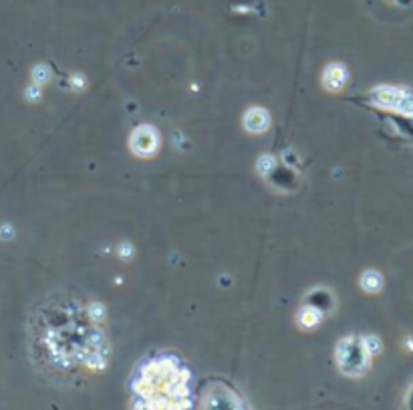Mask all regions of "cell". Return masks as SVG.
Segmentation results:
<instances>
[{"label": "cell", "mask_w": 413, "mask_h": 410, "mask_svg": "<svg viewBox=\"0 0 413 410\" xmlns=\"http://www.w3.org/2000/svg\"><path fill=\"white\" fill-rule=\"evenodd\" d=\"M134 390L143 407L182 409L190 405V372L172 356H160L139 370Z\"/></svg>", "instance_id": "cell-1"}, {"label": "cell", "mask_w": 413, "mask_h": 410, "mask_svg": "<svg viewBox=\"0 0 413 410\" xmlns=\"http://www.w3.org/2000/svg\"><path fill=\"white\" fill-rule=\"evenodd\" d=\"M369 358H371L369 352L365 350L363 341L357 337H347L339 343V350H337L339 368L349 376H361L367 372Z\"/></svg>", "instance_id": "cell-2"}, {"label": "cell", "mask_w": 413, "mask_h": 410, "mask_svg": "<svg viewBox=\"0 0 413 410\" xmlns=\"http://www.w3.org/2000/svg\"><path fill=\"white\" fill-rule=\"evenodd\" d=\"M371 99H373V104L387 108V110L410 113V115L413 113V93L408 89H401V87H389V85L377 87L371 93Z\"/></svg>", "instance_id": "cell-3"}, {"label": "cell", "mask_w": 413, "mask_h": 410, "mask_svg": "<svg viewBox=\"0 0 413 410\" xmlns=\"http://www.w3.org/2000/svg\"><path fill=\"white\" fill-rule=\"evenodd\" d=\"M129 148L136 156L149 158L160 149V134L151 125H139L129 138Z\"/></svg>", "instance_id": "cell-4"}, {"label": "cell", "mask_w": 413, "mask_h": 410, "mask_svg": "<svg viewBox=\"0 0 413 410\" xmlns=\"http://www.w3.org/2000/svg\"><path fill=\"white\" fill-rule=\"evenodd\" d=\"M244 128L248 134H264L271 128V115L262 108H250L244 113Z\"/></svg>", "instance_id": "cell-5"}, {"label": "cell", "mask_w": 413, "mask_h": 410, "mask_svg": "<svg viewBox=\"0 0 413 410\" xmlns=\"http://www.w3.org/2000/svg\"><path fill=\"white\" fill-rule=\"evenodd\" d=\"M349 81V71L347 67L341 63H333L325 69L323 73V85L329 89V91H341Z\"/></svg>", "instance_id": "cell-6"}, {"label": "cell", "mask_w": 413, "mask_h": 410, "mask_svg": "<svg viewBox=\"0 0 413 410\" xmlns=\"http://www.w3.org/2000/svg\"><path fill=\"white\" fill-rule=\"evenodd\" d=\"M361 287H363V291H367V293H377V291H381V287H383V277H381V273H379V271H373V269L365 271V273L361 275Z\"/></svg>", "instance_id": "cell-7"}, {"label": "cell", "mask_w": 413, "mask_h": 410, "mask_svg": "<svg viewBox=\"0 0 413 410\" xmlns=\"http://www.w3.org/2000/svg\"><path fill=\"white\" fill-rule=\"evenodd\" d=\"M321 319H323V311L316 307H305L299 313V324L305 328H314L316 324H321Z\"/></svg>", "instance_id": "cell-8"}, {"label": "cell", "mask_w": 413, "mask_h": 410, "mask_svg": "<svg viewBox=\"0 0 413 410\" xmlns=\"http://www.w3.org/2000/svg\"><path fill=\"white\" fill-rule=\"evenodd\" d=\"M275 168H276V160L271 156V154L260 156L258 162H256V170H258L262 176H268L271 172H275Z\"/></svg>", "instance_id": "cell-9"}, {"label": "cell", "mask_w": 413, "mask_h": 410, "mask_svg": "<svg viewBox=\"0 0 413 410\" xmlns=\"http://www.w3.org/2000/svg\"><path fill=\"white\" fill-rule=\"evenodd\" d=\"M33 79H35L36 85H45L51 81V69L47 65H36L33 69Z\"/></svg>", "instance_id": "cell-10"}, {"label": "cell", "mask_w": 413, "mask_h": 410, "mask_svg": "<svg viewBox=\"0 0 413 410\" xmlns=\"http://www.w3.org/2000/svg\"><path fill=\"white\" fill-rule=\"evenodd\" d=\"M363 341V346H365V350L369 352V356H375L381 352V339L377 336H367L361 339Z\"/></svg>", "instance_id": "cell-11"}, {"label": "cell", "mask_w": 413, "mask_h": 410, "mask_svg": "<svg viewBox=\"0 0 413 410\" xmlns=\"http://www.w3.org/2000/svg\"><path fill=\"white\" fill-rule=\"evenodd\" d=\"M25 95H27V99H29V101H38V99H40V95H42L40 85H36V83L29 85V87H27V91H25Z\"/></svg>", "instance_id": "cell-12"}, {"label": "cell", "mask_w": 413, "mask_h": 410, "mask_svg": "<svg viewBox=\"0 0 413 410\" xmlns=\"http://www.w3.org/2000/svg\"><path fill=\"white\" fill-rule=\"evenodd\" d=\"M12 237H14V228L10 224H2L0 226V239L2 241H10Z\"/></svg>", "instance_id": "cell-13"}, {"label": "cell", "mask_w": 413, "mask_h": 410, "mask_svg": "<svg viewBox=\"0 0 413 410\" xmlns=\"http://www.w3.org/2000/svg\"><path fill=\"white\" fill-rule=\"evenodd\" d=\"M89 311H91V317L93 319H103V305L101 303H93L91 307H89Z\"/></svg>", "instance_id": "cell-14"}]
</instances>
